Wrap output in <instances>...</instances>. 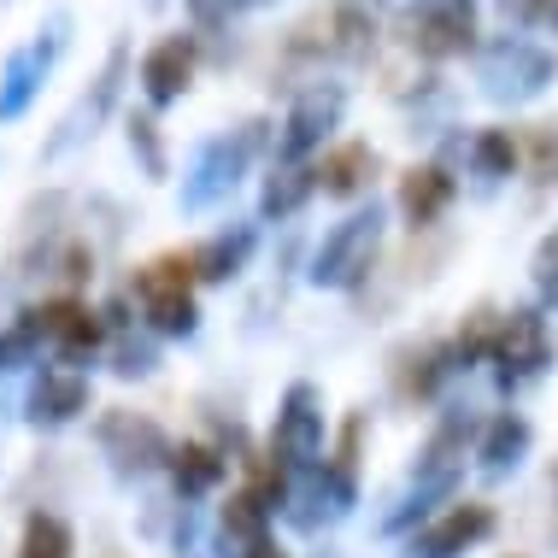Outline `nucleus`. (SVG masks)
<instances>
[{"label": "nucleus", "mask_w": 558, "mask_h": 558, "mask_svg": "<svg viewBox=\"0 0 558 558\" xmlns=\"http://www.w3.org/2000/svg\"><path fill=\"white\" fill-rule=\"evenodd\" d=\"M189 282H194V259H183V253H165V259L135 270V300H142V312L165 336H189L194 318H201Z\"/></svg>", "instance_id": "1"}, {"label": "nucleus", "mask_w": 558, "mask_h": 558, "mask_svg": "<svg viewBox=\"0 0 558 558\" xmlns=\"http://www.w3.org/2000/svg\"><path fill=\"white\" fill-rule=\"evenodd\" d=\"M553 83V53L523 36H500L482 48V88L494 100H530Z\"/></svg>", "instance_id": "2"}, {"label": "nucleus", "mask_w": 558, "mask_h": 558, "mask_svg": "<svg viewBox=\"0 0 558 558\" xmlns=\"http://www.w3.org/2000/svg\"><path fill=\"white\" fill-rule=\"evenodd\" d=\"M376 241H383V218H376V206H371V213H353L318 247V259H312V282H324V289H353V282L371 270V259H376Z\"/></svg>", "instance_id": "3"}, {"label": "nucleus", "mask_w": 558, "mask_h": 558, "mask_svg": "<svg viewBox=\"0 0 558 558\" xmlns=\"http://www.w3.org/2000/svg\"><path fill=\"white\" fill-rule=\"evenodd\" d=\"M253 147H259V124H247V130H235V135H218V142H206L201 159H194V177L183 183V206H194V213H201V206L223 201V194L235 189V177L247 171Z\"/></svg>", "instance_id": "4"}, {"label": "nucleus", "mask_w": 558, "mask_h": 558, "mask_svg": "<svg viewBox=\"0 0 558 558\" xmlns=\"http://www.w3.org/2000/svg\"><path fill=\"white\" fill-rule=\"evenodd\" d=\"M270 452H277L282 464H294V471H312L324 452V412H318V395H312L306 383L289 388V400H282L277 412V429H270Z\"/></svg>", "instance_id": "5"}, {"label": "nucleus", "mask_w": 558, "mask_h": 558, "mask_svg": "<svg viewBox=\"0 0 558 558\" xmlns=\"http://www.w3.org/2000/svg\"><path fill=\"white\" fill-rule=\"evenodd\" d=\"M494 359H500V383L518 388L541 376L553 365V341H547V324L535 318V312H511L500 318V341H494Z\"/></svg>", "instance_id": "6"}, {"label": "nucleus", "mask_w": 558, "mask_h": 558, "mask_svg": "<svg viewBox=\"0 0 558 558\" xmlns=\"http://www.w3.org/2000/svg\"><path fill=\"white\" fill-rule=\"evenodd\" d=\"M24 324L36 329L41 341H53L65 359H83L100 347V318L83 306V300H48V306H29Z\"/></svg>", "instance_id": "7"}, {"label": "nucleus", "mask_w": 558, "mask_h": 558, "mask_svg": "<svg viewBox=\"0 0 558 558\" xmlns=\"http://www.w3.org/2000/svg\"><path fill=\"white\" fill-rule=\"evenodd\" d=\"M189 77H194V36H165V41L147 48L142 88H147V100H154V107H171V100L189 88Z\"/></svg>", "instance_id": "8"}, {"label": "nucleus", "mask_w": 558, "mask_h": 558, "mask_svg": "<svg viewBox=\"0 0 558 558\" xmlns=\"http://www.w3.org/2000/svg\"><path fill=\"white\" fill-rule=\"evenodd\" d=\"M100 441H107V452L124 464V471H147V464L165 459L159 424H147V417H135V412H107L100 417Z\"/></svg>", "instance_id": "9"}, {"label": "nucleus", "mask_w": 558, "mask_h": 558, "mask_svg": "<svg viewBox=\"0 0 558 558\" xmlns=\"http://www.w3.org/2000/svg\"><path fill=\"white\" fill-rule=\"evenodd\" d=\"M265 500H253V494H235L230 506H223V535H218V547L223 558H265L277 541H270L265 530Z\"/></svg>", "instance_id": "10"}, {"label": "nucleus", "mask_w": 558, "mask_h": 558, "mask_svg": "<svg viewBox=\"0 0 558 558\" xmlns=\"http://www.w3.org/2000/svg\"><path fill=\"white\" fill-rule=\"evenodd\" d=\"M88 405V376L77 371H41L36 388H29V417L36 424H71Z\"/></svg>", "instance_id": "11"}, {"label": "nucleus", "mask_w": 558, "mask_h": 558, "mask_svg": "<svg viewBox=\"0 0 558 558\" xmlns=\"http://www.w3.org/2000/svg\"><path fill=\"white\" fill-rule=\"evenodd\" d=\"M341 118V88H306L300 107L289 112V130H282V154L300 159L312 142H324V130Z\"/></svg>", "instance_id": "12"}, {"label": "nucleus", "mask_w": 558, "mask_h": 558, "mask_svg": "<svg viewBox=\"0 0 558 558\" xmlns=\"http://www.w3.org/2000/svg\"><path fill=\"white\" fill-rule=\"evenodd\" d=\"M471 12H459V7H424L412 19V48L417 53H429V59H447V53H464L471 48Z\"/></svg>", "instance_id": "13"}, {"label": "nucleus", "mask_w": 558, "mask_h": 558, "mask_svg": "<svg viewBox=\"0 0 558 558\" xmlns=\"http://www.w3.org/2000/svg\"><path fill=\"white\" fill-rule=\"evenodd\" d=\"M494 530V518H488V506H452L441 523H435V530L417 541V547H424V558H452V553H464L471 547V541H482ZM412 547V553H417Z\"/></svg>", "instance_id": "14"}, {"label": "nucleus", "mask_w": 558, "mask_h": 558, "mask_svg": "<svg viewBox=\"0 0 558 558\" xmlns=\"http://www.w3.org/2000/svg\"><path fill=\"white\" fill-rule=\"evenodd\" d=\"M48 59H53V41L48 48H24V53H12V65H7V83H0V118H19L29 107V95L41 88V77H48Z\"/></svg>", "instance_id": "15"}, {"label": "nucleus", "mask_w": 558, "mask_h": 558, "mask_svg": "<svg viewBox=\"0 0 558 558\" xmlns=\"http://www.w3.org/2000/svg\"><path fill=\"white\" fill-rule=\"evenodd\" d=\"M447 201H452V177L447 171H435V165H424V171H405L400 206H405V218H412V223H435V218L447 213Z\"/></svg>", "instance_id": "16"}, {"label": "nucleus", "mask_w": 558, "mask_h": 558, "mask_svg": "<svg viewBox=\"0 0 558 558\" xmlns=\"http://www.w3.org/2000/svg\"><path fill=\"white\" fill-rule=\"evenodd\" d=\"M171 476H177V488H183V494H206V488H218V482H223V459L206 441H183L171 452Z\"/></svg>", "instance_id": "17"}, {"label": "nucleus", "mask_w": 558, "mask_h": 558, "mask_svg": "<svg viewBox=\"0 0 558 558\" xmlns=\"http://www.w3.org/2000/svg\"><path fill=\"white\" fill-rule=\"evenodd\" d=\"M247 253H253V230H235V235L206 241V247H201V253H189V259H194V277L223 282V277H235V270L247 265Z\"/></svg>", "instance_id": "18"}, {"label": "nucleus", "mask_w": 558, "mask_h": 558, "mask_svg": "<svg viewBox=\"0 0 558 558\" xmlns=\"http://www.w3.org/2000/svg\"><path fill=\"white\" fill-rule=\"evenodd\" d=\"M371 171H376V159H371V147H359V142L336 147V154L318 165V177H324V189H329V194H359Z\"/></svg>", "instance_id": "19"}, {"label": "nucleus", "mask_w": 558, "mask_h": 558, "mask_svg": "<svg viewBox=\"0 0 558 558\" xmlns=\"http://www.w3.org/2000/svg\"><path fill=\"white\" fill-rule=\"evenodd\" d=\"M523 447H530V424H523V417H494L488 424V441H482V464H488L494 476L500 471H511V464L523 459Z\"/></svg>", "instance_id": "20"}, {"label": "nucleus", "mask_w": 558, "mask_h": 558, "mask_svg": "<svg viewBox=\"0 0 558 558\" xmlns=\"http://www.w3.org/2000/svg\"><path fill=\"white\" fill-rule=\"evenodd\" d=\"M118 77H124V48H118V53L107 59V71H100L95 95H88L83 107L65 118V135H59V142H71V135H83V124H100V112H107V107H112V95H118Z\"/></svg>", "instance_id": "21"}, {"label": "nucleus", "mask_w": 558, "mask_h": 558, "mask_svg": "<svg viewBox=\"0 0 558 558\" xmlns=\"http://www.w3.org/2000/svg\"><path fill=\"white\" fill-rule=\"evenodd\" d=\"M19 558H71V530L53 518V511H36V518L24 523Z\"/></svg>", "instance_id": "22"}, {"label": "nucleus", "mask_w": 558, "mask_h": 558, "mask_svg": "<svg viewBox=\"0 0 558 558\" xmlns=\"http://www.w3.org/2000/svg\"><path fill=\"white\" fill-rule=\"evenodd\" d=\"M312 189H318V171H277L265 183V218H289Z\"/></svg>", "instance_id": "23"}, {"label": "nucleus", "mask_w": 558, "mask_h": 558, "mask_svg": "<svg viewBox=\"0 0 558 558\" xmlns=\"http://www.w3.org/2000/svg\"><path fill=\"white\" fill-rule=\"evenodd\" d=\"M471 159H476L482 177H511V165H518V147H511L506 130H482L476 142H471Z\"/></svg>", "instance_id": "24"}, {"label": "nucleus", "mask_w": 558, "mask_h": 558, "mask_svg": "<svg viewBox=\"0 0 558 558\" xmlns=\"http://www.w3.org/2000/svg\"><path fill=\"white\" fill-rule=\"evenodd\" d=\"M36 347H41V336H36V329H29L24 318L12 324V329H0V371L29 365V359H36Z\"/></svg>", "instance_id": "25"}, {"label": "nucleus", "mask_w": 558, "mask_h": 558, "mask_svg": "<svg viewBox=\"0 0 558 558\" xmlns=\"http://www.w3.org/2000/svg\"><path fill=\"white\" fill-rule=\"evenodd\" d=\"M535 289H541V300L558 306V230L535 247Z\"/></svg>", "instance_id": "26"}, {"label": "nucleus", "mask_w": 558, "mask_h": 558, "mask_svg": "<svg viewBox=\"0 0 558 558\" xmlns=\"http://www.w3.org/2000/svg\"><path fill=\"white\" fill-rule=\"evenodd\" d=\"M130 147L142 154V165L147 171H165V154H159V130H154V118H130Z\"/></svg>", "instance_id": "27"}, {"label": "nucleus", "mask_w": 558, "mask_h": 558, "mask_svg": "<svg viewBox=\"0 0 558 558\" xmlns=\"http://www.w3.org/2000/svg\"><path fill=\"white\" fill-rule=\"evenodd\" d=\"M506 19L535 24V29H558V0H506Z\"/></svg>", "instance_id": "28"}, {"label": "nucleus", "mask_w": 558, "mask_h": 558, "mask_svg": "<svg viewBox=\"0 0 558 558\" xmlns=\"http://www.w3.org/2000/svg\"><path fill=\"white\" fill-rule=\"evenodd\" d=\"M88 270H95V259H88V247H71L65 259H59V277H71V282H83Z\"/></svg>", "instance_id": "29"}, {"label": "nucleus", "mask_w": 558, "mask_h": 558, "mask_svg": "<svg viewBox=\"0 0 558 558\" xmlns=\"http://www.w3.org/2000/svg\"><path fill=\"white\" fill-rule=\"evenodd\" d=\"M235 7H259V0H235Z\"/></svg>", "instance_id": "30"}]
</instances>
